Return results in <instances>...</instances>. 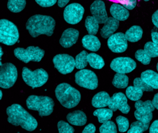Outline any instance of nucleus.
Returning <instances> with one entry per match:
<instances>
[{"label":"nucleus","instance_id":"obj_1","mask_svg":"<svg viewBox=\"0 0 158 133\" xmlns=\"http://www.w3.org/2000/svg\"><path fill=\"white\" fill-rule=\"evenodd\" d=\"M7 121L15 126H20L24 130L32 132L38 127V121L21 105L14 104L6 108Z\"/></svg>","mask_w":158,"mask_h":133},{"label":"nucleus","instance_id":"obj_2","mask_svg":"<svg viewBox=\"0 0 158 133\" xmlns=\"http://www.w3.org/2000/svg\"><path fill=\"white\" fill-rule=\"evenodd\" d=\"M55 27V19L48 15H33L28 19L26 23V29L32 38H37L40 35L51 36L53 34Z\"/></svg>","mask_w":158,"mask_h":133},{"label":"nucleus","instance_id":"obj_3","mask_svg":"<svg viewBox=\"0 0 158 133\" xmlns=\"http://www.w3.org/2000/svg\"><path fill=\"white\" fill-rule=\"evenodd\" d=\"M55 92L61 105L67 109L75 107L81 101V95L79 91L66 83L58 85Z\"/></svg>","mask_w":158,"mask_h":133},{"label":"nucleus","instance_id":"obj_4","mask_svg":"<svg viewBox=\"0 0 158 133\" xmlns=\"http://www.w3.org/2000/svg\"><path fill=\"white\" fill-rule=\"evenodd\" d=\"M27 108L30 110L38 111L40 117L49 116L53 112L54 101L46 96L31 95L26 101Z\"/></svg>","mask_w":158,"mask_h":133},{"label":"nucleus","instance_id":"obj_5","mask_svg":"<svg viewBox=\"0 0 158 133\" xmlns=\"http://www.w3.org/2000/svg\"><path fill=\"white\" fill-rule=\"evenodd\" d=\"M23 81L32 89L43 86L48 80V72L43 69H38L32 71L27 67H24L22 72Z\"/></svg>","mask_w":158,"mask_h":133},{"label":"nucleus","instance_id":"obj_6","mask_svg":"<svg viewBox=\"0 0 158 133\" xmlns=\"http://www.w3.org/2000/svg\"><path fill=\"white\" fill-rule=\"evenodd\" d=\"M19 37L18 29L14 23L5 19L0 20V42L10 46L18 41Z\"/></svg>","mask_w":158,"mask_h":133},{"label":"nucleus","instance_id":"obj_7","mask_svg":"<svg viewBox=\"0 0 158 133\" xmlns=\"http://www.w3.org/2000/svg\"><path fill=\"white\" fill-rule=\"evenodd\" d=\"M15 57L25 64L30 61L40 62L45 56V51L39 47L29 46L25 49L23 48H17L15 49Z\"/></svg>","mask_w":158,"mask_h":133},{"label":"nucleus","instance_id":"obj_8","mask_svg":"<svg viewBox=\"0 0 158 133\" xmlns=\"http://www.w3.org/2000/svg\"><path fill=\"white\" fill-rule=\"evenodd\" d=\"M17 79V70L16 66L11 63L1 65L0 68V87L10 89L14 86Z\"/></svg>","mask_w":158,"mask_h":133},{"label":"nucleus","instance_id":"obj_9","mask_svg":"<svg viewBox=\"0 0 158 133\" xmlns=\"http://www.w3.org/2000/svg\"><path fill=\"white\" fill-rule=\"evenodd\" d=\"M76 84L83 88L94 90L98 87L97 76L94 71L88 69H81L75 74Z\"/></svg>","mask_w":158,"mask_h":133},{"label":"nucleus","instance_id":"obj_10","mask_svg":"<svg viewBox=\"0 0 158 133\" xmlns=\"http://www.w3.org/2000/svg\"><path fill=\"white\" fill-rule=\"evenodd\" d=\"M52 62L59 73L64 75L73 72L76 68L75 59L68 54H58L53 58Z\"/></svg>","mask_w":158,"mask_h":133},{"label":"nucleus","instance_id":"obj_11","mask_svg":"<svg viewBox=\"0 0 158 133\" xmlns=\"http://www.w3.org/2000/svg\"><path fill=\"white\" fill-rule=\"evenodd\" d=\"M85 10L81 4L72 3L65 6L63 12V18L67 23L76 25L80 23L84 15Z\"/></svg>","mask_w":158,"mask_h":133},{"label":"nucleus","instance_id":"obj_12","mask_svg":"<svg viewBox=\"0 0 158 133\" xmlns=\"http://www.w3.org/2000/svg\"><path fill=\"white\" fill-rule=\"evenodd\" d=\"M137 67V64L129 57H118L112 60L110 68L114 71L120 73H129Z\"/></svg>","mask_w":158,"mask_h":133},{"label":"nucleus","instance_id":"obj_13","mask_svg":"<svg viewBox=\"0 0 158 133\" xmlns=\"http://www.w3.org/2000/svg\"><path fill=\"white\" fill-rule=\"evenodd\" d=\"M125 35L122 32H117L109 37L107 41L109 48L116 53H124L128 47V43Z\"/></svg>","mask_w":158,"mask_h":133},{"label":"nucleus","instance_id":"obj_14","mask_svg":"<svg viewBox=\"0 0 158 133\" xmlns=\"http://www.w3.org/2000/svg\"><path fill=\"white\" fill-rule=\"evenodd\" d=\"M108 106L113 112L118 110L123 114H128L130 111V106L127 103V96L122 92L115 93L112 97H111L110 103Z\"/></svg>","mask_w":158,"mask_h":133},{"label":"nucleus","instance_id":"obj_15","mask_svg":"<svg viewBox=\"0 0 158 133\" xmlns=\"http://www.w3.org/2000/svg\"><path fill=\"white\" fill-rule=\"evenodd\" d=\"M90 10L99 24H105L109 18L105 3L102 0H95L90 6Z\"/></svg>","mask_w":158,"mask_h":133},{"label":"nucleus","instance_id":"obj_16","mask_svg":"<svg viewBox=\"0 0 158 133\" xmlns=\"http://www.w3.org/2000/svg\"><path fill=\"white\" fill-rule=\"evenodd\" d=\"M79 31L74 28H69L64 30L60 39V44L65 48H69L77 43Z\"/></svg>","mask_w":158,"mask_h":133},{"label":"nucleus","instance_id":"obj_17","mask_svg":"<svg viewBox=\"0 0 158 133\" xmlns=\"http://www.w3.org/2000/svg\"><path fill=\"white\" fill-rule=\"evenodd\" d=\"M119 27V21L114 18L113 17H109L105 23L104 27L101 30V35L103 38L106 39L112 35Z\"/></svg>","mask_w":158,"mask_h":133},{"label":"nucleus","instance_id":"obj_18","mask_svg":"<svg viewBox=\"0 0 158 133\" xmlns=\"http://www.w3.org/2000/svg\"><path fill=\"white\" fill-rule=\"evenodd\" d=\"M111 17L118 19V21H125L129 18V12L122 4L114 3L109 10Z\"/></svg>","mask_w":158,"mask_h":133},{"label":"nucleus","instance_id":"obj_19","mask_svg":"<svg viewBox=\"0 0 158 133\" xmlns=\"http://www.w3.org/2000/svg\"><path fill=\"white\" fill-rule=\"evenodd\" d=\"M111 97L106 91H100L96 94L92 98L91 104L94 107L104 108L108 106L110 103Z\"/></svg>","mask_w":158,"mask_h":133},{"label":"nucleus","instance_id":"obj_20","mask_svg":"<svg viewBox=\"0 0 158 133\" xmlns=\"http://www.w3.org/2000/svg\"><path fill=\"white\" fill-rule=\"evenodd\" d=\"M66 118L70 124L76 126H83L87 123L86 115L81 110H76L69 113Z\"/></svg>","mask_w":158,"mask_h":133},{"label":"nucleus","instance_id":"obj_21","mask_svg":"<svg viewBox=\"0 0 158 133\" xmlns=\"http://www.w3.org/2000/svg\"><path fill=\"white\" fill-rule=\"evenodd\" d=\"M82 45L85 49L96 52L101 48V42L97 37L94 35H87L82 38Z\"/></svg>","mask_w":158,"mask_h":133},{"label":"nucleus","instance_id":"obj_22","mask_svg":"<svg viewBox=\"0 0 158 133\" xmlns=\"http://www.w3.org/2000/svg\"><path fill=\"white\" fill-rule=\"evenodd\" d=\"M127 40L131 43H136L141 40L143 35V30L140 26L134 25L127 30L125 32Z\"/></svg>","mask_w":158,"mask_h":133},{"label":"nucleus","instance_id":"obj_23","mask_svg":"<svg viewBox=\"0 0 158 133\" xmlns=\"http://www.w3.org/2000/svg\"><path fill=\"white\" fill-rule=\"evenodd\" d=\"M141 78L154 89H158V73L152 70H147L141 73Z\"/></svg>","mask_w":158,"mask_h":133},{"label":"nucleus","instance_id":"obj_24","mask_svg":"<svg viewBox=\"0 0 158 133\" xmlns=\"http://www.w3.org/2000/svg\"><path fill=\"white\" fill-rule=\"evenodd\" d=\"M113 112V111L109 108H98V110L94 112V115L98 117V120L100 123H104L112 118Z\"/></svg>","mask_w":158,"mask_h":133},{"label":"nucleus","instance_id":"obj_25","mask_svg":"<svg viewBox=\"0 0 158 133\" xmlns=\"http://www.w3.org/2000/svg\"><path fill=\"white\" fill-rule=\"evenodd\" d=\"M88 63L91 67L95 69H102L104 66L105 63L102 56L94 53H89L88 55Z\"/></svg>","mask_w":158,"mask_h":133},{"label":"nucleus","instance_id":"obj_26","mask_svg":"<svg viewBox=\"0 0 158 133\" xmlns=\"http://www.w3.org/2000/svg\"><path fill=\"white\" fill-rule=\"evenodd\" d=\"M112 84L114 86L118 89L127 88L129 84V77L125 75V73H117L114 76Z\"/></svg>","mask_w":158,"mask_h":133},{"label":"nucleus","instance_id":"obj_27","mask_svg":"<svg viewBox=\"0 0 158 133\" xmlns=\"http://www.w3.org/2000/svg\"><path fill=\"white\" fill-rule=\"evenodd\" d=\"M98 22L95 17L93 16H88L85 20V27L89 35H95L97 34L98 28Z\"/></svg>","mask_w":158,"mask_h":133},{"label":"nucleus","instance_id":"obj_28","mask_svg":"<svg viewBox=\"0 0 158 133\" xmlns=\"http://www.w3.org/2000/svg\"><path fill=\"white\" fill-rule=\"evenodd\" d=\"M142 95H143V91L139 87L129 86L126 89V96L127 99H129L131 101H138L141 99Z\"/></svg>","mask_w":158,"mask_h":133},{"label":"nucleus","instance_id":"obj_29","mask_svg":"<svg viewBox=\"0 0 158 133\" xmlns=\"http://www.w3.org/2000/svg\"><path fill=\"white\" fill-rule=\"evenodd\" d=\"M26 4V0H8L7 8L12 12L19 13L25 9Z\"/></svg>","mask_w":158,"mask_h":133},{"label":"nucleus","instance_id":"obj_30","mask_svg":"<svg viewBox=\"0 0 158 133\" xmlns=\"http://www.w3.org/2000/svg\"><path fill=\"white\" fill-rule=\"evenodd\" d=\"M135 117L137 120L144 123H150L152 119V112L144 110H137L135 112Z\"/></svg>","mask_w":158,"mask_h":133},{"label":"nucleus","instance_id":"obj_31","mask_svg":"<svg viewBox=\"0 0 158 133\" xmlns=\"http://www.w3.org/2000/svg\"><path fill=\"white\" fill-rule=\"evenodd\" d=\"M150 127V123H144L141 121H136L131 124L130 128L127 130L129 133H141L147 131Z\"/></svg>","mask_w":158,"mask_h":133},{"label":"nucleus","instance_id":"obj_32","mask_svg":"<svg viewBox=\"0 0 158 133\" xmlns=\"http://www.w3.org/2000/svg\"><path fill=\"white\" fill-rule=\"evenodd\" d=\"M88 55L89 53L85 51H81L80 53L78 54L76 56L75 63H76V68L77 69H84L87 66L88 63Z\"/></svg>","mask_w":158,"mask_h":133},{"label":"nucleus","instance_id":"obj_33","mask_svg":"<svg viewBox=\"0 0 158 133\" xmlns=\"http://www.w3.org/2000/svg\"><path fill=\"white\" fill-rule=\"evenodd\" d=\"M144 51L151 58L158 57V44L154 42H148L144 45Z\"/></svg>","mask_w":158,"mask_h":133},{"label":"nucleus","instance_id":"obj_34","mask_svg":"<svg viewBox=\"0 0 158 133\" xmlns=\"http://www.w3.org/2000/svg\"><path fill=\"white\" fill-rule=\"evenodd\" d=\"M135 58L138 61L141 62L144 65H149L151 62V57L144 50H137L135 53Z\"/></svg>","mask_w":158,"mask_h":133},{"label":"nucleus","instance_id":"obj_35","mask_svg":"<svg viewBox=\"0 0 158 133\" xmlns=\"http://www.w3.org/2000/svg\"><path fill=\"white\" fill-rule=\"evenodd\" d=\"M99 132L102 133H117V128L114 122L108 120L102 123V125L99 127Z\"/></svg>","mask_w":158,"mask_h":133},{"label":"nucleus","instance_id":"obj_36","mask_svg":"<svg viewBox=\"0 0 158 133\" xmlns=\"http://www.w3.org/2000/svg\"><path fill=\"white\" fill-rule=\"evenodd\" d=\"M135 106L136 110H144L151 111V112H153L155 110V106L153 105L152 101H151V100H147L145 102H142L139 99L135 102Z\"/></svg>","mask_w":158,"mask_h":133},{"label":"nucleus","instance_id":"obj_37","mask_svg":"<svg viewBox=\"0 0 158 133\" xmlns=\"http://www.w3.org/2000/svg\"><path fill=\"white\" fill-rule=\"evenodd\" d=\"M116 121L118 125V131L120 132H127L129 130V123L128 119L123 116H118L116 118Z\"/></svg>","mask_w":158,"mask_h":133},{"label":"nucleus","instance_id":"obj_38","mask_svg":"<svg viewBox=\"0 0 158 133\" xmlns=\"http://www.w3.org/2000/svg\"><path fill=\"white\" fill-rule=\"evenodd\" d=\"M133 84L135 86L139 87L143 91H152L153 89L150 85H148L145 81H144L141 78H136L133 81Z\"/></svg>","mask_w":158,"mask_h":133},{"label":"nucleus","instance_id":"obj_39","mask_svg":"<svg viewBox=\"0 0 158 133\" xmlns=\"http://www.w3.org/2000/svg\"><path fill=\"white\" fill-rule=\"evenodd\" d=\"M58 132L60 133H73L75 132L73 127L63 120L59 121L58 123Z\"/></svg>","mask_w":158,"mask_h":133},{"label":"nucleus","instance_id":"obj_40","mask_svg":"<svg viewBox=\"0 0 158 133\" xmlns=\"http://www.w3.org/2000/svg\"><path fill=\"white\" fill-rule=\"evenodd\" d=\"M35 2L42 7H50L58 2V0H35Z\"/></svg>","mask_w":158,"mask_h":133},{"label":"nucleus","instance_id":"obj_41","mask_svg":"<svg viewBox=\"0 0 158 133\" xmlns=\"http://www.w3.org/2000/svg\"><path fill=\"white\" fill-rule=\"evenodd\" d=\"M137 0H124L122 3V5L124 6L127 10H131L137 6Z\"/></svg>","mask_w":158,"mask_h":133},{"label":"nucleus","instance_id":"obj_42","mask_svg":"<svg viewBox=\"0 0 158 133\" xmlns=\"http://www.w3.org/2000/svg\"><path fill=\"white\" fill-rule=\"evenodd\" d=\"M96 132V127L94 124H89V125H86L84 129H83V133H94Z\"/></svg>","mask_w":158,"mask_h":133},{"label":"nucleus","instance_id":"obj_43","mask_svg":"<svg viewBox=\"0 0 158 133\" xmlns=\"http://www.w3.org/2000/svg\"><path fill=\"white\" fill-rule=\"evenodd\" d=\"M151 38H152V42L158 44V29L156 27H155L152 30V32H151Z\"/></svg>","mask_w":158,"mask_h":133},{"label":"nucleus","instance_id":"obj_44","mask_svg":"<svg viewBox=\"0 0 158 133\" xmlns=\"http://www.w3.org/2000/svg\"><path fill=\"white\" fill-rule=\"evenodd\" d=\"M150 133H158V119L152 123L150 127H149Z\"/></svg>","mask_w":158,"mask_h":133},{"label":"nucleus","instance_id":"obj_45","mask_svg":"<svg viewBox=\"0 0 158 133\" xmlns=\"http://www.w3.org/2000/svg\"><path fill=\"white\" fill-rule=\"evenodd\" d=\"M152 21L153 25H155V27H156L158 29V10L156 12H154V14L152 16Z\"/></svg>","mask_w":158,"mask_h":133},{"label":"nucleus","instance_id":"obj_46","mask_svg":"<svg viewBox=\"0 0 158 133\" xmlns=\"http://www.w3.org/2000/svg\"><path fill=\"white\" fill-rule=\"evenodd\" d=\"M69 2L70 0H58V6L59 7H64Z\"/></svg>","mask_w":158,"mask_h":133},{"label":"nucleus","instance_id":"obj_47","mask_svg":"<svg viewBox=\"0 0 158 133\" xmlns=\"http://www.w3.org/2000/svg\"><path fill=\"white\" fill-rule=\"evenodd\" d=\"M152 103L154 105L155 108L158 110V93L154 96V98L152 99Z\"/></svg>","mask_w":158,"mask_h":133},{"label":"nucleus","instance_id":"obj_48","mask_svg":"<svg viewBox=\"0 0 158 133\" xmlns=\"http://www.w3.org/2000/svg\"><path fill=\"white\" fill-rule=\"evenodd\" d=\"M109 1L113 2H114V3H117V4H122V3L123 2V1H124V0H109Z\"/></svg>","mask_w":158,"mask_h":133},{"label":"nucleus","instance_id":"obj_49","mask_svg":"<svg viewBox=\"0 0 158 133\" xmlns=\"http://www.w3.org/2000/svg\"><path fill=\"white\" fill-rule=\"evenodd\" d=\"M2 55H3V51H2V48L1 47L0 48V59L2 60Z\"/></svg>","mask_w":158,"mask_h":133},{"label":"nucleus","instance_id":"obj_50","mask_svg":"<svg viewBox=\"0 0 158 133\" xmlns=\"http://www.w3.org/2000/svg\"><path fill=\"white\" fill-rule=\"evenodd\" d=\"M2 91H0V99H2Z\"/></svg>","mask_w":158,"mask_h":133},{"label":"nucleus","instance_id":"obj_51","mask_svg":"<svg viewBox=\"0 0 158 133\" xmlns=\"http://www.w3.org/2000/svg\"><path fill=\"white\" fill-rule=\"evenodd\" d=\"M157 71H158V63L157 64Z\"/></svg>","mask_w":158,"mask_h":133},{"label":"nucleus","instance_id":"obj_52","mask_svg":"<svg viewBox=\"0 0 158 133\" xmlns=\"http://www.w3.org/2000/svg\"><path fill=\"white\" fill-rule=\"evenodd\" d=\"M144 1H145V2H148V1H150V0H144Z\"/></svg>","mask_w":158,"mask_h":133},{"label":"nucleus","instance_id":"obj_53","mask_svg":"<svg viewBox=\"0 0 158 133\" xmlns=\"http://www.w3.org/2000/svg\"><path fill=\"white\" fill-rule=\"evenodd\" d=\"M138 1H139V0H138Z\"/></svg>","mask_w":158,"mask_h":133}]
</instances>
